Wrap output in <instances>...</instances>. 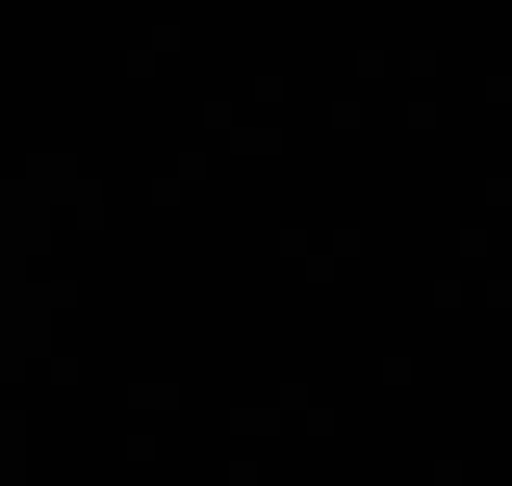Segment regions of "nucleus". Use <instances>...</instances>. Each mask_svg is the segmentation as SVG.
<instances>
[]
</instances>
